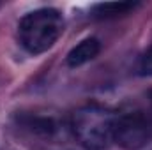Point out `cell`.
<instances>
[{
    "label": "cell",
    "mask_w": 152,
    "mask_h": 150,
    "mask_svg": "<svg viewBox=\"0 0 152 150\" xmlns=\"http://www.w3.org/2000/svg\"><path fill=\"white\" fill-rule=\"evenodd\" d=\"M136 71L140 76H152V44L140 55L138 64H136Z\"/></svg>",
    "instance_id": "obj_7"
},
{
    "label": "cell",
    "mask_w": 152,
    "mask_h": 150,
    "mask_svg": "<svg viewBox=\"0 0 152 150\" xmlns=\"http://www.w3.org/2000/svg\"><path fill=\"white\" fill-rule=\"evenodd\" d=\"M25 125L30 127L32 133L41 134V136H53L58 131V125L53 117H27Z\"/></svg>",
    "instance_id": "obj_5"
},
{
    "label": "cell",
    "mask_w": 152,
    "mask_h": 150,
    "mask_svg": "<svg viewBox=\"0 0 152 150\" xmlns=\"http://www.w3.org/2000/svg\"><path fill=\"white\" fill-rule=\"evenodd\" d=\"M101 51V42L99 39L96 37H87L83 39L81 42H78L75 48L67 53V66L69 67H78V66H83L87 62H90L92 58H96Z\"/></svg>",
    "instance_id": "obj_4"
},
{
    "label": "cell",
    "mask_w": 152,
    "mask_h": 150,
    "mask_svg": "<svg viewBox=\"0 0 152 150\" xmlns=\"http://www.w3.org/2000/svg\"><path fill=\"white\" fill-rule=\"evenodd\" d=\"M64 32V16L51 7L27 12L18 25V39L23 50L32 55L50 50Z\"/></svg>",
    "instance_id": "obj_1"
},
{
    "label": "cell",
    "mask_w": 152,
    "mask_h": 150,
    "mask_svg": "<svg viewBox=\"0 0 152 150\" xmlns=\"http://www.w3.org/2000/svg\"><path fill=\"white\" fill-rule=\"evenodd\" d=\"M131 9H134V4L131 2H115V4H101L96 7V14L101 18H108V16H120L129 12Z\"/></svg>",
    "instance_id": "obj_6"
},
{
    "label": "cell",
    "mask_w": 152,
    "mask_h": 150,
    "mask_svg": "<svg viewBox=\"0 0 152 150\" xmlns=\"http://www.w3.org/2000/svg\"><path fill=\"white\" fill-rule=\"evenodd\" d=\"M115 113L99 104L78 108L71 117V131L85 150H104L113 141Z\"/></svg>",
    "instance_id": "obj_2"
},
{
    "label": "cell",
    "mask_w": 152,
    "mask_h": 150,
    "mask_svg": "<svg viewBox=\"0 0 152 150\" xmlns=\"http://www.w3.org/2000/svg\"><path fill=\"white\" fill-rule=\"evenodd\" d=\"M151 122L142 111H126L115 115L113 141L124 150H140L149 143Z\"/></svg>",
    "instance_id": "obj_3"
}]
</instances>
